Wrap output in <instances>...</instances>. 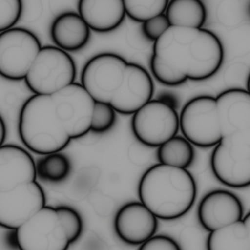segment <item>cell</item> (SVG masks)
Returning a JSON list of instances; mask_svg holds the SVG:
<instances>
[{"label":"cell","instance_id":"7a4b0ae2","mask_svg":"<svg viewBox=\"0 0 250 250\" xmlns=\"http://www.w3.org/2000/svg\"><path fill=\"white\" fill-rule=\"evenodd\" d=\"M81 84L94 101L108 104L124 115L136 112L154 94L153 80L145 67L108 52L86 62Z\"/></svg>","mask_w":250,"mask_h":250},{"label":"cell","instance_id":"2e32d148","mask_svg":"<svg viewBox=\"0 0 250 250\" xmlns=\"http://www.w3.org/2000/svg\"><path fill=\"white\" fill-rule=\"evenodd\" d=\"M77 10L89 28L99 33L115 30L126 17L122 0H78Z\"/></svg>","mask_w":250,"mask_h":250},{"label":"cell","instance_id":"4fadbf2b","mask_svg":"<svg viewBox=\"0 0 250 250\" xmlns=\"http://www.w3.org/2000/svg\"><path fill=\"white\" fill-rule=\"evenodd\" d=\"M113 226L124 243L140 245L156 233L158 218L141 201H132L118 209Z\"/></svg>","mask_w":250,"mask_h":250},{"label":"cell","instance_id":"4316f807","mask_svg":"<svg viewBox=\"0 0 250 250\" xmlns=\"http://www.w3.org/2000/svg\"><path fill=\"white\" fill-rule=\"evenodd\" d=\"M140 250H180V244L168 235H152L139 245Z\"/></svg>","mask_w":250,"mask_h":250},{"label":"cell","instance_id":"603a6c76","mask_svg":"<svg viewBox=\"0 0 250 250\" xmlns=\"http://www.w3.org/2000/svg\"><path fill=\"white\" fill-rule=\"evenodd\" d=\"M116 121V111L111 105L105 103L96 102L92 115L90 132L104 134L109 131Z\"/></svg>","mask_w":250,"mask_h":250},{"label":"cell","instance_id":"52a82bcc","mask_svg":"<svg viewBox=\"0 0 250 250\" xmlns=\"http://www.w3.org/2000/svg\"><path fill=\"white\" fill-rule=\"evenodd\" d=\"M180 130L193 146L208 148L223 137L216 98L197 96L188 101L179 115Z\"/></svg>","mask_w":250,"mask_h":250},{"label":"cell","instance_id":"44dd1931","mask_svg":"<svg viewBox=\"0 0 250 250\" xmlns=\"http://www.w3.org/2000/svg\"><path fill=\"white\" fill-rule=\"evenodd\" d=\"M36 178L47 183H61L71 172L69 158L61 151L43 154L35 162Z\"/></svg>","mask_w":250,"mask_h":250},{"label":"cell","instance_id":"5bb4252c","mask_svg":"<svg viewBox=\"0 0 250 250\" xmlns=\"http://www.w3.org/2000/svg\"><path fill=\"white\" fill-rule=\"evenodd\" d=\"M243 216L242 202L233 192L226 189L209 191L202 197L197 208L198 221L208 231L231 224Z\"/></svg>","mask_w":250,"mask_h":250},{"label":"cell","instance_id":"83f0119b","mask_svg":"<svg viewBox=\"0 0 250 250\" xmlns=\"http://www.w3.org/2000/svg\"><path fill=\"white\" fill-rule=\"evenodd\" d=\"M6 135H7L6 124H5V121L2 118V116L0 115V146L4 144L5 139H6Z\"/></svg>","mask_w":250,"mask_h":250},{"label":"cell","instance_id":"8fae6325","mask_svg":"<svg viewBox=\"0 0 250 250\" xmlns=\"http://www.w3.org/2000/svg\"><path fill=\"white\" fill-rule=\"evenodd\" d=\"M55 110L70 139L90 132L95 101L81 83L71 84L50 94Z\"/></svg>","mask_w":250,"mask_h":250},{"label":"cell","instance_id":"e0dca14e","mask_svg":"<svg viewBox=\"0 0 250 250\" xmlns=\"http://www.w3.org/2000/svg\"><path fill=\"white\" fill-rule=\"evenodd\" d=\"M50 36L58 48L67 53L76 52L88 44L91 29L78 13L66 11L52 21Z\"/></svg>","mask_w":250,"mask_h":250},{"label":"cell","instance_id":"277c9868","mask_svg":"<svg viewBox=\"0 0 250 250\" xmlns=\"http://www.w3.org/2000/svg\"><path fill=\"white\" fill-rule=\"evenodd\" d=\"M18 130L23 145L40 155L62 151L71 141L55 110L50 94H33L23 103Z\"/></svg>","mask_w":250,"mask_h":250},{"label":"cell","instance_id":"ba28073f","mask_svg":"<svg viewBox=\"0 0 250 250\" xmlns=\"http://www.w3.org/2000/svg\"><path fill=\"white\" fill-rule=\"evenodd\" d=\"M15 242L21 250H66L70 245L57 208L46 205L15 229Z\"/></svg>","mask_w":250,"mask_h":250},{"label":"cell","instance_id":"6da1fadb","mask_svg":"<svg viewBox=\"0 0 250 250\" xmlns=\"http://www.w3.org/2000/svg\"><path fill=\"white\" fill-rule=\"evenodd\" d=\"M225 51L220 38L204 27L170 25L154 42L149 66L162 85L176 87L218 72Z\"/></svg>","mask_w":250,"mask_h":250},{"label":"cell","instance_id":"cb8c5ba5","mask_svg":"<svg viewBox=\"0 0 250 250\" xmlns=\"http://www.w3.org/2000/svg\"><path fill=\"white\" fill-rule=\"evenodd\" d=\"M60 216L62 227L68 237L70 244L75 242L81 235L83 230V221L75 209L69 206H58L56 207Z\"/></svg>","mask_w":250,"mask_h":250},{"label":"cell","instance_id":"ffe728a7","mask_svg":"<svg viewBox=\"0 0 250 250\" xmlns=\"http://www.w3.org/2000/svg\"><path fill=\"white\" fill-rule=\"evenodd\" d=\"M156 157L159 163L188 169L193 162V145L184 136L175 135L157 146Z\"/></svg>","mask_w":250,"mask_h":250},{"label":"cell","instance_id":"484cf974","mask_svg":"<svg viewBox=\"0 0 250 250\" xmlns=\"http://www.w3.org/2000/svg\"><path fill=\"white\" fill-rule=\"evenodd\" d=\"M142 23L144 36L152 42H154L170 26L165 14L155 16Z\"/></svg>","mask_w":250,"mask_h":250},{"label":"cell","instance_id":"5b68a950","mask_svg":"<svg viewBox=\"0 0 250 250\" xmlns=\"http://www.w3.org/2000/svg\"><path fill=\"white\" fill-rule=\"evenodd\" d=\"M211 170L223 185L235 188L250 185V128L224 136L214 146Z\"/></svg>","mask_w":250,"mask_h":250},{"label":"cell","instance_id":"ac0fdd59","mask_svg":"<svg viewBox=\"0 0 250 250\" xmlns=\"http://www.w3.org/2000/svg\"><path fill=\"white\" fill-rule=\"evenodd\" d=\"M206 247L208 250H250V214L209 231Z\"/></svg>","mask_w":250,"mask_h":250},{"label":"cell","instance_id":"3957f363","mask_svg":"<svg viewBox=\"0 0 250 250\" xmlns=\"http://www.w3.org/2000/svg\"><path fill=\"white\" fill-rule=\"evenodd\" d=\"M196 182L188 169L157 163L140 179V201L158 219L171 221L183 217L196 199Z\"/></svg>","mask_w":250,"mask_h":250},{"label":"cell","instance_id":"7402d4cb","mask_svg":"<svg viewBox=\"0 0 250 250\" xmlns=\"http://www.w3.org/2000/svg\"><path fill=\"white\" fill-rule=\"evenodd\" d=\"M126 16L144 22L155 16L164 14L169 0H122Z\"/></svg>","mask_w":250,"mask_h":250},{"label":"cell","instance_id":"9c48e42d","mask_svg":"<svg viewBox=\"0 0 250 250\" xmlns=\"http://www.w3.org/2000/svg\"><path fill=\"white\" fill-rule=\"evenodd\" d=\"M132 115V132L146 146L157 147L180 130L176 107L159 98L149 100Z\"/></svg>","mask_w":250,"mask_h":250},{"label":"cell","instance_id":"30bf717a","mask_svg":"<svg viewBox=\"0 0 250 250\" xmlns=\"http://www.w3.org/2000/svg\"><path fill=\"white\" fill-rule=\"evenodd\" d=\"M41 47L38 37L26 28L14 26L0 32V76L23 80Z\"/></svg>","mask_w":250,"mask_h":250},{"label":"cell","instance_id":"8992f818","mask_svg":"<svg viewBox=\"0 0 250 250\" xmlns=\"http://www.w3.org/2000/svg\"><path fill=\"white\" fill-rule=\"evenodd\" d=\"M76 65L71 56L57 46H42L27 71L24 82L33 94H52L71 84Z\"/></svg>","mask_w":250,"mask_h":250},{"label":"cell","instance_id":"d6986e66","mask_svg":"<svg viewBox=\"0 0 250 250\" xmlns=\"http://www.w3.org/2000/svg\"><path fill=\"white\" fill-rule=\"evenodd\" d=\"M170 25L203 27L207 11L202 0H169L164 12Z\"/></svg>","mask_w":250,"mask_h":250},{"label":"cell","instance_id":"d4e9b609","mask_svg":"<svg viewBox=\"0 0 250 250\" xmlns=\"http://www.w3.org/2000/svg\"><path fill=\"white\" fill-rule=\"evenodd\" d=\"M22 11V0H0V32L14 27Z\"/></svg>","mask_w":250,"mask_h":250},{"label":"cell","instance_id":"7c38bea8","mask_svg":"<svg viewBox=\"0 0 250 250\" xmlns=\"http://www.w3.org/2000/svg\"><path fill=\"white\" fill-rule=\"evenodd\" d=\"M45 205V192L36 181L0 190V227L15 230Z\"/></svg>","mask_w":250,"mask_h":250},{"label":"cell","instance_id":"9a60e30c","mask_svg":"<svg viewBox=\"0 0 250 250\" xmlns=\"http://www.w3.org/2000/svg\"><path fill=\"white\" fill-rule=\"evenodd\" d=\"M35 179V161L27 150L16 145L0 146V190H7Z\"/></svg>","mask_w":250,"mask_h":250}]
</instances>
